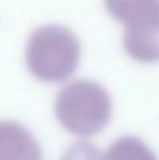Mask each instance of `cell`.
Wrapping results in <instances>:
<instances>
[{"instance_id":"obj_2","label":"cell","mask_w":159,"mask_h":160,"mask_svg":"<svg viewBox=\"0 0 159 160\" xmlns=\"http://www.w3.org/2000/svg\"><path fill=\"white\" fill-rule=\"evenodd\" d=\"M55 117L69 134L89 138L106 126L111 101L105 89L92 79L66 82L55 98Z\"/></svg>"},{"instance_id":"obj_4","label":"cell","mask_w":159,"mask_h":160,"mask_svg":"<svg viewBox=\"0 0 159 160\" xmlns=\"http://www.w3.org/2000/svg\"><path fill=\"white\" fill-rule=\"evenodd\" d=\"M61 160H103V154H100V151L89 142H86L84 138L70 145Z\"/></svg>"},{"instance_id":"obj_1","label":"cell","mask_w":159,"mask_h":160,"mask_svg":"<svg viewBox=\"0 0 159 160\" xmlns=\"http://www.w3.org/2000/svg\"><path fill=\"white\" fill-rule=\"evenodd\" d=\"M81 41L73 30L59 23L34 28L25 47V64L41 82L69 81L81 61Z\"/></svg>"},{"instance_id":"obj_3","label":"cell","mask_w":159,"mask_h":160,"mask_svg":"<svg viewBox=\"0 0 159 160\" xmlns=\"http://www.w3.org/2000/svg\"><path fill=\"white\" fill-rule=\"evenodd\" d=\"M0 160H44L33 132L16 120H0Z\"/></svg>"}]
</instances>
